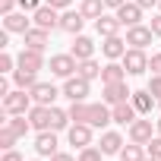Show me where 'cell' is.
Returning a JSON list of instances; mask_svg holds the SVG:
<instances>
[{
	"mask_svg": "<svg viewBox=\"0 0 161 161\" xmlns=\"http://www.w3.org/2000/svg\"><path fill=\"white\" fill-rule=\"evenodd\" d=\"M0 104H3V114L13 117V114H29L35 101H32V95H29L25 89H13L7 98H0Z\"/></svg>",
	"mask_w": 161,
	"mask_h": 161,
	"instance_id": "cell-1",
	"label": "cell"
},
{
	"mask_svg": "<svg viewBox=\"0 0 161 161\" xmlns=\"http://www.w3.org/2000/svg\"><path fill=\"white\" fill-rule=\"evenodd\" d=\"M120 63H123L126 76H142L148 69V54L142 47H126V54L120 57Z\"/></svg>",
	"mask_w": 161,
	"mask_h": 161,
	"instance_id": "cell-2",
	"label": "cell"
},
{
	"mask_svg": "<svg viewBox=\"0 0 161 161\" xmlns=\"http://www.w3.org/2000/svg\"><path fill=\"white\" fill-rule=\"evenodd\" d=\"M89 92H92V82L82 79V76H69L66 82H63V95H66L69 101H86Z\"/></svg>",
	"mask_w": 161,
	"mask_h": 161,
	"instance_id": "cell-3",
	"label": "cell"
},
{
	"mask_svg": "<svg viewBox=\"0 0 161 161\" xmlns=\"http://www.w3.org/2000/svg\"><path fill=\"white\" fill-rule=\"evenodd\" d=\"M76 69H79V60H76L73 54H54V57H51V73H54V76L69 79V76H76Z\"/></svg>",
	"mask_w": 161,
	"mask_h": 161,
	"instance_id": "cell-4",
	"label": "cell"
},
{
	"mask_svg": "<svg viewBox=\"0 0 161 161\" xmlns=\"http://www.w3.org/2000/svg\"><path fill=\"white\" fill-rule=\"evenodd\" d=\"M29 95H32L35 104H47V108H51V104L57 101V95H63V92H60L54 82H35V86L29 89Z\"/></svg>",
	"mask_w": 161,
	"mask_h": 161,
	"instance_id": "cell-5",
	"label": "cell"
},
{
	"mask_svg": "<svg viewBox=\"0 0 161 161\" xmlns=\"http://www.w3.org/2000/svg\"><path fill=\"white\" fill-rule=\"evenodd\" d=\"M32 19H35V25L38 29H60V10H54V7H47V3H41L35 13H32Z\"/></svg>",
	"mask_w": 161,
	"mask_h": 161,
	"instance_id": "cell-6",
	"label": "cell"
},
{
	"mask_svg": "<svg viewBox=\"0 0 161 161\" xmlns=\"http://www.w3.org/2000/svg\"><path fill=\"white\" fill-rule=\"evenodd\" d=\"M92 130H95V126H89V123H73V126L66 130L69 145H76V152L86 148V145H92Z\"/></svg>",
	"mask_w": 161,
	"mask_h": 161,
	"instance_id": "cell-7",
	"label": "cell"
},
{
	"mask_svg": "<svg viewBox=\"0 0 161 161\" xmlns=\"http://www.w3.org/2000/svg\"><path fill=\"white\" fill-rule=\"evenodd\" d=\"M130 98H133V92L126 89V79L123 82H108L104 92H101V101H108V104H120V101H130Z\"/></svg>",
	"mask_w": 161,
	"mask_h": 161,
	"instance_id": "cell-8",
	"label": "cell"
},
{
	"mask_svg": "<svg viewBox=\"0 0 161 161\" xmlns=\"http://www.w3.org/2000/svg\"><path fill=\"white\" fill-rule=\"evenodd\" d=\"M35 152H38V158H54L57 155V136H54V130H41L35 136Z\"/></svg>",
	"mask_w": 161,
	"mask_h": 161,
	"instance_id": "cell-9",
	"label": "cell"
},
{
	"mask_svg": "<svg viewBox=\"0 0 161 161\" xmlns=\"http://www.w3.org/2000/svg\"><path fill=\"white\" fill-rule=\"evenodd\" d=\"M82 25H86V16L79 10H63L60 13V29L66 35H82Z\"/></svg>",
	"mask_w": 161,
	"mask_h": 161,
	"instance_id": "cell-10",
	"label": "cell"
},
{
	"mask_svg": "<svg viewBox=\"0 0 161 161\" xmlns=\"http://www.w3.org/2000/svg\"><path fill=\"white\" fill-rule=\"evenodd\" d=\"M114 13H117V19H120L126 29H133V25H142V7L136 3V0H133V3L126 0V3H123L120 10H114Z\"/></svg>",
	"mask_w": 161,
	"mask_h": 161,
	"instance_id": "cell-11",
	"label": "cell"
},
{
	"mask_svg": "<svg viewBox=\"0 0 161 161\" xmlns=\"http://www.w3.org/2000/svg\"><path fill=\"white\" fill-rule=\"evenodd\" d=\"M32 22H35V19H29L25 13H7V16H3V29H7L10 35H25V32L32 29Z\"/></svg>",
	"mask_w": 161,
	"mask_h": 161,
	"instance_id": "cell-12",
	"label": "cell"
},
{
	"mask_svg": "<svg viewBox=\"0 0 161 161\" xmlns=\"http://www.w3.org/2000/svg\"><path fill=\"white\" fill-rule=\"evenodd\" d=\"M152 38H155V32L148 29V25H133V29H126V44L130 47H148L152 44Z\"/></svg>",
	"mask_w": 161,
	"mask_h": 161,
	"instance_id": "cell-13",
	"label": "cell"
},
{
	"mask_svg": "<svg viewBox=\"0 0 161 161\" xmlns=\"http://www.w3.org/2000/svg\"><path fill=\"white\" fill-rule=\"evenodd\" d=\"M16 66L22 69H44V51H35V47H22V54L16 57Z\"/></svg>",
	"mask_w": 161,
	"mask_h": 161,
	"instance_id": "cell-14",
	"label": "cell"
},
{
	"mask_svg": "<svg viewBox=\"0 0 161 161\" xmlns=\"http://www.w3.org/2000/svg\"><path fill=\"white\" fill-rule=\"evenodd\" d=\"M111 114H114V123H120V126H130L136 117H142V114L136 111V104H133V101H120V104H111Z\"/></svg>",
	"mask_w": 161,
	"mask_h": 161,
	"instance_id": "cell-15",
	"label": "cell"
},
{
	"mask_svg": "<svg viewBox=\"0 0 161 161\" xmlns=\"http://www.w3.org/2000/svg\"><path fill=\"white\" fill-rule=\"evenodd\" d=\"M155 133H152V120H145V117H136L133 123H130V142H139V145H148V139H152Z\"/></svg>",
	"mask_w": 161,
	"mask_h": 161,
	"instance_id": "cell-16",
	"label": "cell"
},
{
	"mask_svg": "<svg viewBox=\"0 0 161 161\" xmlns=\"http://www.w3.org/2000/svg\"><path fill=\"white\" fill-rule=\"evenodd\" d=\"M69 54H73L76 60H89V57H95V41H92L89 35H73Z\"/></svg>",
	"mask_w": 161,
	"mask_h": 161,
	"instance_id": "cell-17",
	"label": "cell"
},
{
	"mask_svg": "<svg viewBox=\"0 0 161 161\" xmlns=\"http://www.w3.org/2000/svg\"><path fill=\"white\" fill-rule=\"evenodd\" d=\"M101 54H104L108 60H120V57L126 54V38H120V35L104 38V41H101Z\"/></svg>",
	"mask_w": 161,
	"mask_h": 161,
	"instance_id": "cell-18",
	"label": "cell"
},
{
	"mask_svg": "<svg viewBox=\"0 0 161 161\" xmlns=\"http://www.w3.org/2000/svg\"><path fill=\"white\" fill-rule=\"evenodd\" d=\"M108 123H114V114H111L108 101H101V104H92V114H89V126H95V130H104Z\"/></svg>",
	"mask_w": 161,
	"mask_h": 161,
	"instance_id": "cell-19",
	"label": "cell"
},
{
	"mask_svg": "<svg viewBox=\"0 0 161 161\" xmlns=\"http://www.w3.org/2000/svg\"><path fill=\"white\" fill-rule=\"evenodd\" d=\"M29 120H32V130H51V108L47 104H32L29 111Z\"/></svg>",
	"mask_w": 161,
	"mask_h": 161,
	"instance_id": "cell-20",
	"label": "cell"
},
{
	"mask_svg": "<svg viewBox=\"0 0 161 161\" xmlns=\"http://www.w3.org/2000/svg\"><path fill=\"white\" fill-rule=\"evenodd\" d=\"M95 29H98L101 38H111V35H120L123 22L117 19V13H114V16H98V19H95Z\"/></svg>",
	"mask_w": 161,
	"mask_h": 161,
	"instance_id": "cell-21",
	"label": "cell"
},
{
	"mask_svg": "<svg viewBox=\"0 0 161 161\" xmlns=\"http://www.w3.org/2000/svg\"><path fill=\"white\" fill-rule=\"evenodd\" d=\"M98 148H101L104 155H120V148H123V136H120V133H114V130H104V133H101Z\"/></svg>",
	"mask_w": 161,
	"mask_h": 161,
	"instance_id": "cell-22",
	"label": "cell"
},
{
	"mask_svg": "<svg viewBox=\"0 0 161 161\" xmlns=\"http://www.w3.org/2000/svg\"><path fill=\"white\" fill-rule=\"evenodd\" d=\"M47 29H38V25H32L25 35H22V41H25V47H35V51H44L47 47Z\"/></svg>",
	"mask_w": 161,
	"mask_h": 161,
	"instance_id": "cell-23",
	"label": "cell"
},
{
	"mask_svg": "<svg viewBox=\"0 0 161 161\" xmlns=\"http://www.w3.org/2000/svg\"><path fill=\"white\" fill-rule=\"evenodd\" d=\"M130 101L136 104V111H139L142 117H145V114H152V108L158 104V98H155L148 89H139V92H133V98H130Z\"/></svg>",
	"mask_w": 161,
	"mask_h": 161,
	"instance_id": "cell-24",
	"label": "cell"
},
{
	"mask_svg": "<svg viewBox=\"0 0 161 161\" xmlns=\"http://www.w3.org/2000/svg\"><path fill=\"white\" fill-rule=\"evenodd\" d=\"M123 79H126L123 63L111 60V63H104V66H101V82H104V86H108V82H123Z\"/></svg>",
	"mask_w": 161,
	"mask_h": 161,
	"instance_id": "cell-25",
	"label": "cell"
},
{
	"mask_svg": "<svg viewBox=\"0 0 161 161\" xmlns=\"http://www.w3.org/2000/svg\"><path fill=\"white\" fill-rule=\"evenodd\" d=\"M35 82H38V73H35V69H22V66L13 69V86H16V89H25V92H29Z\"/></svg>",
	"mask_w": 161,
	"mask_h": 161,
	"instance_id": "cell-26",
	"label": "cell"
},
{
	"mask_svg": "<svg viewBox=\"0 0 161 161\" xmlns=\"http://www.w3.org/2000/svg\"><path fill=\"white\" fill-rule=\"evenodd\" d=\"M76 76H82V79H98L101 76V63L95 60V57H89V60H79V69H76Z\"/></svg>",
	"mask_w": 161,
	"mask_h": 161,
	"instance_id": "cell-27",
	"label": "cell"
},
{
	"mask_svg": "<svg viewBox=\"0 0 161 161\" xmlns=\"http://www.w3.org/2000/svg\"><path fill=\"white\" fill-rule=\"evenodd\" d=\"M69 126H73L69 111H63V108H54V104H51V130L57 133V130H69Z\"/></svg>",
	"mask_w": 161,
	"mask_h": 161,
	"instance_id": "cell-28",
	"label": "cell"
},
{
	"mask_svg": "<svg viewBox=\"0 0 161 161\" xmlns=\"http://www.w3.org/2000/svg\"><path fill=\"white\" fill-rule=\"evenodd\" d=\"M89 114H92V104L89 101H73L69 104V120L73 123H89Z\"/></svg>",
	"mask_w": 161,
	"mask_h": 161,
	"instance_id": "cell-29",
	"label": "cell"
},
{
	"mask_svg": "<svg viewBox=\"0 0 161 161\" xmlns=\"http://www.w3.org/2000/svg\"><path fill=\"white\" fill-rule=\"evenodd\" d=\"M79 13H82L86 19L104 16V0H82V3H79Z\"/></svg>",
	"mask_w": 161,
	"mask_h": 161,
	"instance_id": "cell-30",
	"label": "cell"
},
{
	"mask_svg": "<svg viewBox=\"0 0 161 161\" xmlns=\"http://www.w3.org/2000/svg\"><path fill=\"white\" fill-rule=\"evenodd\" d=\"M7 126H10L19 139H22V136L32 130V120H25V114H13V117H7Z\"/></svg>",
	"mask_w": 161,
	"mask_h": 161,
	"instance_id": "cell-31",
	"label": "cell"
},
{
	"mask_svg": "<svg viewBox=\"0 0 161 161\" xmlns=\"http://www.w3.org/2000/svg\"><path fill=\"white\" fill-rule=\"evenodd\" d=\"M120 161H145V152H142V145H139V142H130V145H123V148H120Z\"/></svg>",
	"mask_w": 161,
	"mask_h": 161,
	"instance_id": "cell-32",
	"label": "cell"
},
{
	"mask_svg": "<svg viewBox=\"0 0 161 161\" xmlns=\"http://www.w3.org/2000/svg\"><path fill=\"white\" fill-rule=\"evenodd\" d=\"M16 139H19V136H16V133L3 123V130H0V148H3V152H10V148L16 145Z\"/></svg>",
	"mask_w": 161,
	"mask_h": 161,
	"instance_id": "cell-33",
	"label": "cell"
},
{
	"mask_svg": "<svg viewBox=\"0 0 161 161\" xmlns=\"http://www.w3.org/2000/svg\"><path fill=\"white\" fill-rule=\"evenodd\" d=\"M104 152L98 145H86V148H79V161H101Z\"/></svg>",
	"mask_w": 161,
	"mask_h": 161,
	"instance_id": "cell-34",
	"label": "cell"
},
{
	"mask_svg": "<svg viewBox=\"0 0 161 161\" xmlns=\"http://www.w3.org/2000/svg\"><path fill=\"white\" fill-rule=\"evenodd\" d=\"M13 66H16V57H10L3 51V54H0V73H13Z\"/></svg>",
	"mask_w": 161,
	"mask_h": 161,
	"instance_id": "cell-35",
	"label": "cell"
},
{
	"mask_svg": "<svg viewBox=\"0 0 161 161\" xmlns=\"http://www.w3.org/2000/svg\"><path fill=\"white\" fill-rule=\"evenodd\" d=\"M148 92H152L155 98H161V73H152V79H148Z\"/></svg>",
	"mask_w": 161,
	"mask_h": 161,
	"instance_id": "cell-36",
	"label": "cell"
},
{
	"mask_svg": "<svg viewBox=\"0 0 161 161\" xmlns=\"http://www.w3.org/2000/svg\"><path fill=\"white\" fill-rule=\"evenodd\" d=\"M145 148H148V155H152V158H161V136H152Z\"/></svg>",
	"mask_w": 161,
	"mask_h": 161,
	"instance_id": "cell-37",
	"label": "cell"
},
{
	"mask_svg": "<svg viewBox=\"0 0 161 161\" xmlns=\"http://www.w3.org/2000/svg\"><path fill=\"white\" fill-rule=\"evenodd\" d=\"M38 7H41V0H19V10L22 13H35Z\"/></svg>",
	"mask_w": 161,
	"mask_h": 161,
	"instance_id": "cell-38",
	"label": "cell"
},
{
	"mask_svg": "<svg viewBox=\"0 0 161 161\" xmlns=\"http://www.w3.org/2000/svg\"><path fill=\"white\" fill-rule=\"evenodd\" d=\"M16 7H19V0H0V13H16Z\"/></svg>",
	"mask_w": 161,
	"mask_h": 161,
	"instance_id": "cell-39",
	"label": "cell"
},
{
	"mask_svg": "<svg viewBox=\"0 0 161 161\" xmlns=\"http://www.w3.org/2000/svg\"><path fill=\"white\" fill-rule=\"evenodd\" d=\"M148 29L155 32V38H161V13H158V16H152V22H148Z\"/></svg>",
	"mask_w": 161,
	"mask_h": 161,
	"instance_id": "cell-40",
	"label": "cell"
},
{
	"mask_svg": "<svg viewBox=\"0 0 161 161\" xmlns=\"http://www.w3.org/2000/svg\"><path fill=\"white\" fill-rule=\"evenodd\" d=\"M148 69L152 73H161V54H152L148 57Z\"/></svg>",
	"mask_w": 161,
	"mask_h": 161,
	"instance_id": "cell-41",
	"label": "cell"
},
{
	"mask_svg": "<svg viewBox=\"0 0 161 161\" xmlns=\"http://www.w3.org/2000/svg\"><path fill=\"white\" fill-rule=\"evenodd\" d=\"M47 7H54V10H69V3L73 0H44Z\"/></svg>",
	"mask_w": 161,
	"mask_h": 161,
	"instance_id": "cell-42",
	"label": "cell"
},
{
	"mask_svg": "<svg viewBox=\"0 0 161 161\" xmlns=\"http://www.w3.org/2000/svg\"><path fill=\"white\" fill-rule=\"evenodd\" d=\"M0 161H25V158H22L16 148H10V152H3V158H0Z\"/></svg>",
	"mask_w": 161,
	"mask_h": 161,
	"instance_id": "cell-43",
	"label": "cell"
},
{
	"mask_svg": "<svg viewBox=\"0 0 161 161\" xmlns=\"http://www.w3.org/2000/svg\"><path fill=\"white\" fill-rule=\"evenodd\" d=\"M51 161H79V158H73V155H69V152H57V155H54V158H51Z\"/></svg>",
	"mask_w": 161,
	"mask_h": 161,
	"instance_id": "cell-44",
	"label": "cell"
},
{
	"mask_svg": "<svg viewBox=\"0 0 161 161\" xmlns=\"http://www.w3.org/2000/svg\"><path fill=\"white\" fill-rule=\"evenodd\" d=\"M136 3H139L142 10H152V7H158V3H161V0H136Z\"/></svg>",
	"mask_w": 161,
	"mask_h": 161,
	"instance_id": "cell-45",
	"label": "cell"
},
{
	"mask_svg": "<svg viewBox=\"0 0 161 161\" xmlns=\"http://www.w3.org/2000/svg\"><path fill=\"white\" fill-rule=\"evenodd\" d=\"M123 3H126V0H104V7H111V10H120Z\"/></svg>",
	"mask_w": 161,
	"mask_h": 161,
	"instance_id": "cell-46",
	"label": "cell"
},
{
	"mask_svg": "<svg viewBox=\"0 0 161 161\" xmlns=\"http://www.w3.org/2000/svg\"><path fill=\"white\" fill-rule=\"evenodd\" d=\"M145 161H161V158H152V155H148V158H145Z\"/></svg>",
	"mask_w": 161,
	"mask_h": 161,
	"instance_id": "cell-47",
	"label": "cell"
},
{
	"mask_svg": "<svg viewBox=\"0 0 161 161\" xmlns=\"http://www.w3.org/2000/svg\"><path fill=\"white\" fill-rule=\"evenodd\" d=\"M158 136H161V117H158Z\"/></svg>",
	"mask_w": 161,
	"mask_h": 161,
	"instance_id": "cell-48",
	"label": "cell"
},
{
	"mask_svg": "<svg viewBox=\"0 0 161 161\" xmlns=\"http://www.w3.org/2000/svg\"><path fill=\"white\" fill-rule=\"evenodd\" d=\"M158 13H161V3H158Z\"/></svg>",
	"mask_w": 161,
	"mask_h": 161,
	"instance_id": "cell-49",
	"label": "cell"
},
{
	"mask_svg": "<svg viewBox=\"0 0 161 161\" xmlns=\"http://www.w3.org/2000/svg\"><path fill=\"white\" fill-rule=\"evenodd\" d=\"M158 108H161V98H158Z\"/></svg>",
	"mask_w": 161,
	"mask_h": 161,
	"instance_id": "cell-50",
	"label": "cell"
},
{
	"mask_svg": "<svg viewBox=\"0 0 161 161\" xmlns=\"http://www.w3.org/2000/svg\"><path fill=\"white\" fill-rule=\"evenodd\" d=\"M35 161H38V158H35Z\"/></svg>",
	"mask_w": 161,
	"mask_h": 161,
	"instance_id": "cell-51",
	"label": "cell"
}]
</instances>
